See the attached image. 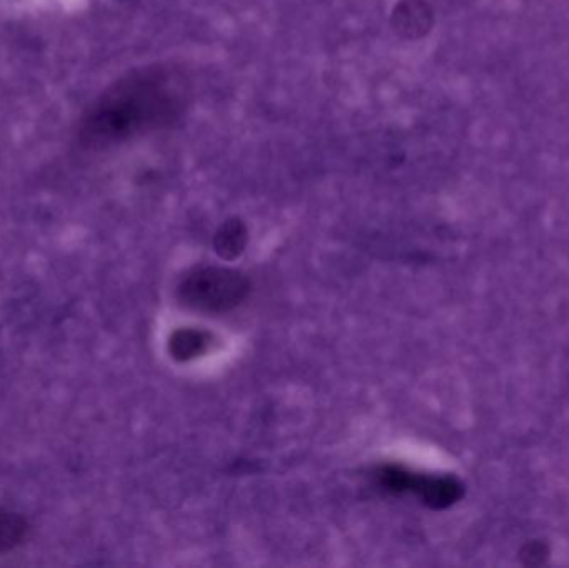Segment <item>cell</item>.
Instances as JSON below:
<instances>
[{"label": "cell", "instance_id": "6da1fadb", "mask_svg": "<svg viewBox=\"0 0 569 568\" xmlns=\"http://www.w3.org/2000/svg\"><path fill=\"white\" fill-rule=\"evenodd\" d=\"M186 87L176 72L146 69L110 87L83 120L80 136L92 146L122 142L173 122L186 109Z\"/></svg>", "mask_w": 569, "mask_h": 568}, {"label": "cell", "instance_id": "7a4b0ae2", "mask_svg": "<svg viewBox=\"0 0 569 568\" xmlns=\"http://www.w3.org/2000/svg\"><path fill=\"white\" fill-rule=\"evenodd\" d=\"M249 290V280L237 270L202 267L180 282L179 299L187 309L222 313L240 306Z\"/></svg>", "mask_w": 569, "mask_h": 568}, {"label": "cell", "instance_id": "3957f363", "mask_svg": "<svg viewBox=\"0 0 569 568\" xmlns=\"http://www.w3.org/2000/svg\"><path fill=\"white\" fill-rule=\"evenodd\" d=\"M411 492L430 509L443 510L457 504L463 497L465 489L455 477L415 474Z\"/></svg>", "mask_w": 569, "mask_h": 568}, {"label": "cell", "instance_id": "277c9868", "mask_svg": "<svg viewBox=\"0 0 569 568\" xmlns=\"http://www.w3.org/2000/svg\"><path fill=\"white\" fill-rule=\"evenodd\" d=\"M391 27L403 39H420L433 26V9L428 0H400L391 13Z\"/></svg>", "mask_w": 569, "mask_h": 568}, {"label": "cell", "instance_id": "5b68a950", "mask_svg": "<svg viewBox=\"0 0 569 568\" xmlns=\"http://www.w3.org/2000/svg\"><path fill=\"white\" fill-rule=\"evenodd\" d=\"M209 343L207 333L196 329H180L170 337L169 352L179 362H187L206 353Z\"/></svg>", "mask_w": 569, "mask_h": 568}, {"label": "cell", "instance_id": "8992f818", "mask_svg": "<svg viewBox=\"0 0 569 568\" xmlns=\"http://www.w3.org/2000/svg\"><path fill=\"white\" fill-rule=\"evenodd\" d=\"M216 250L222 259L233 260L246 250L247 227L240 220H227L216 236Z\"/></svg>", "mask_w": 569, "mask_h": 568}, {"label": "cell", "instance_id": "52a82bcc", "mask_svg": "<svg viewBox=\"0 0 569 568\" xmlns=\"http://www.w3.org/2000/svg\"><path fill=\"white\" fill-rule=\"evenodd\" d=\"M27 530L29 526L22 516L0 510V552H9L19 547L26 540Z\"/></svg>", "mask_w": 569, "mask_h": 568}, {"label": "cell", "instance_id": "ba28073f", "mask_svg": "<svg viewBox=\"0 0 569 568\" xmlns=\"http://www.w3.org/2000/svg\"><path fill=\"white\" fill-rule=\"evenodd\" d=\"M380 484L385 489L395 494L411 492L415 474L408 472L403 467L388 466L380 470Z\"/></svg>", "mask_w": 569, "mask_h": 568}]
</instances>
